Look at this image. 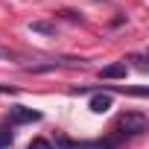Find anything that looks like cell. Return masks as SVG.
Listing matches in <instances>:
<instances>
[{
	"label": "cell",
	"instance_id": "cell-6",
	"mask_svg": "<svg viewBox=\"0 0 149 149\" xmlns=\"http://www.w3.org/2000/svg\"><path fill=\"white\" fill-rule=\"evenodd\" d=\"M29 26H32V32H44V35H53L56 32V24H47V21H35Z\"/></svg>",
	"mask_w": 149,
	"mask_h": 149
},
{
	"label": "cell",
	"instance_id": "cell-1",
	"mask_svg": "<svg viewBox=\"0 0 149 149\" xmlns=\"http://www.w3.org/2000/svg\"><path fill=\"white\" fill-rule=\"evenodd\" d=\"M146 114L143 111H126V114H120L117 117V134L120 137H137V134H143L146 132Z\"/></svg>",
	"mask_w": 149,
	"mask_h": 149
},
{
	"label": "cell",
	"instance_id": "cell-7",
	"mask_svg": "<svg viewBox=\"0 0 149 149\" xmlns=\"http://www.w3.org/2000/svg\"><path fill=\"white\" fill-rule=\"evenodd\" d=\"M26 149H53V143H50L47 137H35V140H32Z\"/></svg>",
	"mask_w": 149,
	"mask_h": 149
},
{
	"label": "cell",
	"instance_id": "cell-5",
	"mask_svg": "<svg viewBox=\"0 0 149 149\" xmlns=\"http://www.w3.org/2000/svg\"><path fill=\"white\" fill-rule=\"evenodd\" d=\"M12 140H15V134H12V126H0V149H9L12 146Z\"/></svg>",
	"mask_w": 149,
	"mask_h": 149
},
{
	"label": "cell",
	"instance_id": "cell-4",
	"mask_svg": "<svg viewBox=\"0 0 149 149\" xmlns=\"http://www.w3.org/2000/svg\"><path fill=\"white\" fill-rule=\"evenodd\" d=\"M126 73H129L126 61H114V64H108V67H102V70H100V76H102V79H123Z\"/></svg>",
	"mask_w": 149,
	"mask_h": 149
},
{
	"label": "cell",
	"instance_id": "cell-3",
	"mask_svg": "<svg viewBox=\"0 0 149 149\" xmlns=\"http://www.w3.org/2000/svg\"><path fill=\"white\" fill-rule=\"evenodd\" d=\"M88 108H91L94 114H105V111L111 108V94H94L91 102H88Z\"/></svg>",
	"mask_w": 149,
	"mask_h": 149
},
{
	"label": "cell",
	"instance_id": "cell-2",
	"mask_svg": "<svg viewBox=\"0 0 149 149\" xmlns=\"http://www.w3.org/2000/svg\"><path fill=\"white\" fill-rule=\"evenodd\" d=\"M41 120V111H32L26 105H12L9 108V123L12 126H24V123H38Z\"/></svg>",
	"mask_w": 149,
	"mask_h": 149
}]
</instances>
